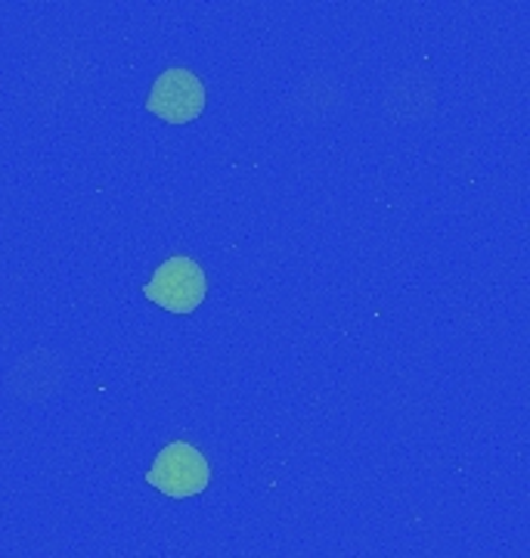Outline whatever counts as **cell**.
<instances>
[{"label":"cell","mask_w":530,"mask_h":558,"mask_svg":"<svg viewBox=\"0 0 530 558\" xmlns=\"http://www.w3.org/2000/svg\"><path fill=\"white\" fill-rule=\"evenodd\" d=\"M146 484H153L158 494L171 499L198 497L212 484V465L193 444L174 440L156 457L149 475H146Z\"/></svg>","instance_id":"obj_1"},{"label":"cell","mask_w":530,"mask_h":558,"mask_svg":"<svg viewBox=\"0 0 530 558\" xmlns=\"http://www.w3.org/2000/svg\"><path fill=\"white\" fill-rule=\"evenodd\" d=\"M143 292L171 314H193L208 295V279L196 260L174 255L158 267L153 279L143 286Z\"/></svg>","instance_id":"obj_2"},{"label":"cell","mask_w":530,"mask_h":558,"mask_svg":"<svg viewBox=\"0 0 530 558\" xmlns=\"http://www.w3.org/2000/svg\"><path fill=\"white\" fill-rule=\"evenodd\" d=\"M146 109L168 124H186L205 109V84L186 69H168L153 84Z\"/></svg>","instance_id":"obj_3"}]
</instances>
